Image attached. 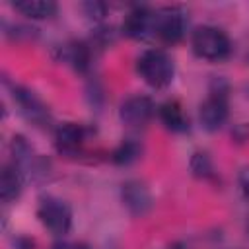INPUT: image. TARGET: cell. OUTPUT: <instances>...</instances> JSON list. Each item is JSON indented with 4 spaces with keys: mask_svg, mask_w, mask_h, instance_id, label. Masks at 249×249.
<instances>
[{
    "mask_svg": "<svg viewBox=\"0 0 249 249\" xmlns=\"http://www.w3.org/2000/svg\"><path fill=\"white\" fill-rule=\"evenodd\" d=\"M23 187V173L18 165L14 163H6L2 167V175H0V198L4 202H12L19 196Z\"/></svg>",
    "mask_w": 249,
    "mask_h": 249,
    "instance_id": "cell-12",
    "label": "cell"
},
{
    "mask_svg": "<svg viewBox=\"0 0 249 249\" xmlns=\"http://www.w3.org/2000/svg\"><path fill=\"white\" fill-rule=\"evenodd\" d=\"M51 249H88L84 243H76V241H56Z\"/></svg>",
    "mask_w": 249,
    "mask_h": 249,
    "instance_id": "cell-19",
    "label": "cell"
},
{
    "mask_svg": "<svg viewBox=\"0 0 249 249\" xmlns=\"http://www.w3.org/2000/svg\"><path fill=\"white\" fill-rule=\"evenodd\" d=\"M136 70L140 78L154 89H163L171 84L175 76V66L171 56L161 49H148L136 60Z\"/></svg>",
    "mask_w": 249,
    "mask_h": 249,
    "instance_id": "cell-1",
    "label": "cell"
},
{
    "mask_svg": "<svg viewBox=\"0 0 249 249\" xmlns=\"http://www.w3.org/2000/svg\"><path fill=\"white\" fill-rule=\"evenodd\" d=\"M228 115H230L228 89H226V86L220 88V82H216V86L210 89V95L200 103V109H198L200 124L210 132L218 130L228 121Z\"/></svg>",
    "mask_w": 249,
    "mask_h": 249,
    "instance_id": "cell-5",
    "label": "cell"
},
{
    "mask_svg": "<svg viewBox=\"0 0 249 249\" xmlns=\"http://www.w3.org/2000/svg\"><path fill=\"white\" fill-rule=\"evenodd\" d=\"M156 113V107L152 103L150 97H144V95H134V97H128L123 105H121V121L126 124V126H132V128H140V126H146L150 123V119L154 117Z\"/></svg>",
    "mask_w": 249,
    "mask_h": 249,
    "instance_id": "cell-7",
    "label": "cell"
},
{
    "mask_svg": "<svg viewBox=\"0 0 249 249\" xmlns=\"http://www.w3.org/2000/svg\"><path fill=\"white\" fill-rule=\"evenodd\" d=\"M191 47L193 53L198 58L210 60V62H220L226 60L231 53V41L226 35L224 29L216 25H200L193 31L191 37Z\"/></svg>",
    "mask_w": 249,
    "mask_h": 249,
    "instance_id": "cell-2",
    "label": "cell"
},
{
    "mask_svg": "<svg viewBox=\"0 0 249 249\" xmlns=\"http://www.w3.org/2000/svg\"><path fill=\"white\" fill-rule=\"evenodd\" d=\"M60 58L74 66L78 72H86L91 62V49L84 41H72L60 49Z\"/></svg>",
    "mask_w": 249,
    "mask_h": 249,
    "instance_id": "cell-13",
    "label": "cell"
},
{
    "mask_svg": "<svg viewBox=\"0 0 249 249\" xmlns=\"http://www.w3.org/2000/svg\"><path fill=\"white\" fill-rule=\"evenodd\" d=\"M12 97L14 103L18 107V111L33 124H45L49 121V109L43 105V101L29 89L21 88V86H14L12 89Z\"/></svg>",
    "mask_w": 249,
    "mask_h": 249,
    "instance_id": "cell-8",
    "label": "cell"
},
{
    "mask_svg": "<svg viewBox=\"0 0 249 249\" xmlns=\"http://www.w3.org/2000/svg\"><path fill=\"white\" fill-rule=\"evenodd\" d=\"M12 6L16 12L31 19H47L56 14V4L51 0L47 2L45 0H21V2H14Z\"/></svg>",
    "mask_w": 249,
    "mask_h": 249,
    "instance_id": "cell-14",
    "label": "cell"
},
{
    "mask_svg": "<svg viewBox=\"0 0 249 249\" xmlns=\"http://www.w3.org/2000/svg\"><path fill=\"white\" fill-rule=\"evenodd\" d=\"M86 140H88V130L78 123H62L54 130V146L64 156L80 154Z\"/></svg>",
    "mask_w": 249,
    "mask_h": 249,
    "instance_id": "cell-9",
    "label": "cell"
},
{
    "mask_svg": "<svg viewBox=\"0 0 249 249\" xmlns=\"http://www.w3.org/2000/svg\"><path fill=\"white\" fill-rule=\"evenodd\" d=\"M187 12L179 6L156 10V39L163 45H177L187 31Z\"/></svg>",
    "mask_w": 249,
    "mask_h": 249,
    "instance_id": "cell-4",
    "label": "cell"
},
{
    "mask_svg": "<svg viewBox=\"0 0 249 249\" xmlns=\"http://www.w3.org/2000/svg\"><path fill=\"white\" fill-rule=\"evenodd\" d=\"M239 187H241V193L245 195V198L249 200V167L241 169V173H239Z\"/></svg>",
    "mask_w": 249,
    "mask_h": 249,
    "instance_id": "cell-18",
    "label": "cell"
},
{
    "mask_svg": "<svg viewBox=\"0 0 249 249\" xmlns=\"http://www.w3.org/2000/svg\"><path fill=\"white\" fill-rule=\"evenodd\" d=\"M191 169L196 177H202V179H208L214 175V167H212V161L210 158L204 154V152H195L193 158H191Z\"/></svg>",
    "mask_w": 249,
    "mask_h": 249,
    "instance_id": "cell-16",
    "label": "cell"
},
{
    "mask_svg": "<svg viewBox=\"0 0 249 249\" xmlns=\"http://www.w3.org/2000/svg\"><path fill=\"white\" fill-rule=\"evenodd\" d=\"M158 117L163 123V126L171 132H185L189 128V119L181 107L179 101L167 99L158 107Z\"/></svg>",
    "mask_w": 249,
    "mask_h": 249,
    "instance_id": "cell-11",
    "label": "cell"
},
{
    "mask_svg": "<svg viewBox=\"0 0 249 249\" xmlns=\"http://www.w3.org/2000/svg\"><path fill=\"white\" fill-rule=\"evenodd\" d=\"M121 196H123V204L134 216H142L152 208V195L146 189V185L140 183V181L124 183L123 191H121Z\"/></svg>",
    "mask_w": 249,
    "mask_h": 249,
    "instance_id": "cell-10",
    "label": "cell"
},
{
    "mask_svg": "<svg viewBox=\"0 0 249 249\" xmlns=\"http://www.w3.org/2000/svg\"><path fill=\"white\" fill-rule=\"evenodd\" d=\"M123 33L136 41L156 39V12L148 6H134L124 16Z\"/></svg>",
    "mask_w": 249,
    "mask_h": 249,
    "instance_id": "cell-6",
    "label": "cell"
},
{
    "mask_svg": "<svg viewBox=\"0 0 249 249\" xmlns=\"http://www.w3.org/2000/svg\"><path fill=\"white\" fill-rule=\"evenodd\" d=\"M140 152H142L140 144H138L136 140L128 138V140H123V142L113 150L111 160H113V163H117V165H128V163H132V161L138 160Z\"/></svg>",
    "mask_w": 249,
    "mask_h": 249,
    "instance_id": "cell-15",
    "label": "cell"
},
{
    "mask_svg": "<svg viewBox=\"0 0 249 249\" xmlns=\"http://www.w3.org/2000/svg\"><path fill=\"white\" fill-rule=\"evenodd\" d=\"M167 249H179V247H175V245H173V247H167Z\"/></svg>",
    "mask_w": 249,
    "mask_h": 249,
    "instance_id": "cell-20",
    "label": "cell"
},
{
    "mask_svg": "<svg viewBox=\"0 0 249 249\" xmlns=\"http://www.w3.org/2000/svg\"><path fill=\"white\" fill-rule=\"evenodd\" d=\"M84 8L88 10V16L93 18L95 21L103 19V16H105V12H107V6H105V4H97V2H93V4H86Z\"/></svg>",
    "mask_w": 249,
    "mask_h": 249,
    "instance_id": "cell-17",
    "label": "cell"
},
{
    "mask_svg": "<svg viewBox=\"0 0 249 249\" xmlns=\"http://www.w3.org/2000/svg\"><path fill=\"white\" fill-rule=\"evenodd\" d=\"M37 218L43 224L45 230H49L53 235H66L72 228V210L70 206L53 195L41 196L37 206Z\"/></svg>",
    "mask_w": 249,
    "mask_h": 249,
    "instance_id": "cell-3",
    "label": "cell"
}]
</instances>
